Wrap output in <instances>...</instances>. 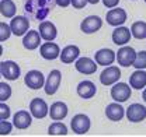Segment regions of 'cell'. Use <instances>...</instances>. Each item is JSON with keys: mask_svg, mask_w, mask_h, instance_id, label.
<instances>
[{"mask_svg": "<svg viewBox=\"0 0 146 137\" xmlns=\"http://www.w3.org/2000/svg\"><path fill=\"white\" fill-rule=\"evenodd\" d=\"M1 77H3V76H1V70H0V78H1Z\"/></svg>", "mask_w": 146, "mask_h": 137, "instance_id": "obj_40", "label": "cell"}, {"mask_svg": "<svg viewBox=\"0 0 146 137\" xmlns=\"http://www.w3.org/2000/svg\"><path fill=\"white\" fill-rule=\"evenodd\" d=\"M48 13H49V9H46V7H45V9H42V11H39V13L36 14V17L39 18V20H42V18L46 17V14H48Z\"/></svg>", "mask_w": 146, "mask_h": 137, "instance_id": "obj_36", "label": "cell"}, {"mask_svg": "<svg viewBox=\"0 0 146 137\" xmlns=\"http://www.w3.org/2000/svg\"><path fill=\"white\" fill-rule=\"evenodd\" d=\"M68 112H69L68 105L62 101H56L49 108V116L52 120H63L68 116Z\"/></svg>", "mask_w": 146, "mask_h": 137, "instance_id": "obj_22", "label": "cell"}, {"mask_svg": "<svg viewBox=\"0 0 146 137\" xmlns=\"http://www.w3.org/2000/svg\"><path fill=\"white\" fill-rule=\"evenodd\" d=\"M30 112H31L33 118L44 119L45 116L49 115V106L42 98H34L30 102Z\"/></svg>", "mask_w": 146, "mask_h": 137, "instance_id": "obj_9", "label": "cell"}, {"mask_svg": "<svg viewBox=\"0 0 146 137\" xmlns=\"http://www.w3.org/2000/svg\"><path fill=\"white\" fill-rule=\"evenodd\" d=\"M145 3H146V0H145Z\"/></svg>", "mask_w": 146, "mask_h": 137, "instance_id": "obj_41", "label": "cell"}, {"mask_svg": "<svg viewBox=\"0 0 146 137\" xmlns=\"http://www.w3.org/2000/svg\"><path fill=\"white\" fill-rule=\"evenodd\" d=\"M135 68H146V51H141L136 53V59L133 62Z\"/></svg>", "mask_w": 146, "mask_h": 137, "instance_id": "obj_30", "label": "cell"}, {"mask_svg": "<svg viewBox=\"0 0 146 137\" xmlns=\"http://www.w3.org/2000/svg\"><path fill=\"white\" fill-rule=\"evenodd\" d=\"M39 53L45 60H55L60 55V48L52 41H45V43H41L39 46Z\"/></svg>", "mask_w": 146, "mask_h": 137, "instance_id": "obj_17", "label": "cell"}, {"mask_svg": "<svg viewBox=\"0 0 146 137\" xmlns=\"http://www.w3.org/2000/svg\"><path fill=\"white\" fill-rule=\"evenodd\" d=\"M13 91H11V87L9 86L7 83H0V101L6 102L7 99H10Z\"/></svg>", "mask_w": 146, "mask_h": 137, "instance_id": "obj_28", "label": "cell"}, {"mask_svg": "<svg viewBox=\"0 0 146 137\" xmlns=\"http://www.w3.org/2000/svg\"><path fill=\"white\" fill-rule=\"evenodd\" d=\"M10 28H11V32L16 36H24L28 32L30 21L24 16H14L10 21Z\"/></svg>", "mask_w": 146, "mask_h": 137, "instance_id": "obj_8", "label": "cell"}, {"mask_svg": "<svg viewBox=\"0 0 146 137\" xmlns=\"http://www.w3.org/2000/svg\"><path fill=\"white\" fill-rule=\"evenodd\" d=\"M39 35L44 41H54L58 35V30L54 22L51 21H42L39 24Z\"/></svg>", "mask_w": 146, "mask_h": 137, "instance_id": "obj_24", "label": "cell"}, {"mask_svg": "<svg viewBox=\"0 0 146 137\" xmlns=\"http://www.w3.org/2000/svg\"><path fill=\"white\" fill-rule=\"evenodd\" d=\"M103 27V20L98 16H89L80 22V30L84 34H94Z\"/></svg>", "mask_w": 146, "mask_h": 137, "instance_id": "obj_12", "label": "cell"}, {"mask_svg": "<svg viewBox=\"0 0 146 137\" xmlns=\"http://www.w3.org/2000/svg\"><path fill=\"white\" fill-rule=\"evenodd\" d=\"M31 123H33V115L28 111H24V109L17 111L14 113V116H13V124H14V127H17L18 130L28 129L31 126Z\"/></svg>", "mask_w": 146, "mask_h": 137, "instance_id": "obj_15", "label": "cell"}, {"mask_svg": "<svg viewBox=\"0 0 146 137\" xmlns=\"http://www.w3.org/2000/svg\"><path fill=\"white\" fill-rule=\"evenodd\" d=\"M14 124L7 122V119H0V136H9L13 132Z\"/></svg>", "mask_w": 146, "mask_h": 137, "instance_id": "obj_31", "label": "cell"}, {"mask_svg": "<svg viewBox=\"0 0 146 137\" xmlns=\"http://www.w3.org/2000/svg\"><path fill=\"white\" fill-rule=\"evenodd\" d=\"M100 0H87V3H90V4H97Z\"/></svg>", "mask_w": 146, "mask_h": 137, "instance_id": "obj_38", "label": "cell"}, {"mask_svg": "<svg viewBox=\"0 0 146 137\" xmlns=\"http://www.w3.org/2000/svg\"><path fill=\"white\" fill-rule=\"evenodd\" d=\"M125 116L132 123H139L146 119V108L141 103H132L125 111Z\"/></svg>", "mask_w": 146, "mask_h": 137, "instance_id": "obj_10", "label": "cell"}, {"mask_svg": "<svg viewBox=\"0 0 146 137\" xmlns=\"http://www.w3.org/2000/svg\"><path fill=\"white\" fill-rule=\"evenodd\" d=\"M132 95V87L127 83H115L111 88V98L115 102H125Z\"/></svg>", "mask_w": 146, "mask_h": 137, "instance_id": "obj_2", "label": "cell"}, {"mask_svg": "<svg viewBox=\"0 0 146 137\" xmlns=\"http://www.w3.org/2000/svg\"><path fill=\"white\" fill-rule=\"evenodd\" d=\"M136 59V52L132 46H121L118 52H117V62H118V66H122V67H129V66H133V62Z\"/></svg>", "mask_w": 146, "mask_h": 137, "instance_id": "obj_3", "label": "cell"}, {"mask_svg": "<svg viewBox=\"0 0 146 137\" xmlns=\"http://www.w3.org/2000/svg\"><path fill=\"white\" fill-rule=\"evenodd\" d=\"M132 36L136 39H145L146 38V22L145 21H135L131 25Z\"/></svg>", "mask_w": 146, "mask_h": 137, "instance_id": "obj_27", "label": "cell"}, {"mask_svg": "<svg viewBox=\"0 0 146 137\" xmlns=\"http://www.w3.org/2000/svg\"><path fill=\"white\" fill-rule=\"evenodd\" d=\"M17 13L16 3L13 0H1L0 1V14L6 18H13Z\"/></svg>", "mask_w": 146, "mask_h": 137, "instance_id": "obj_25", "label": "cell"}, {"mask_svg": "<svg viewBox=\"0 0 146 137\" xmlns=\"http://www.w3.org/2000/svg\"><path fill=\"white\" fill-rule=\"evenodd\" d=\"M24 84L30 90H39L45 86V77L39 70H30L24 77Z\"/></svg>", "mask_w": 146, "mask_h": 137, "instance_id": "obj_7", "label": "cell"}, {"mask_svg": "<svg viewBox=\"0 0 146 137\" xmlns=\"http://www.w3.org/2000/svg\"><path fill=\"white\" fill-rule=\"evenodd\" d=\"M97 62L93 60L90 57H79L74 63V68L82 73V74H86V76H90V74H94L97 71Z\"/></svg>", "mask_w": 146, "mask_h": 137, "instance_id": "obj_11", "label": "cell"}, {"mask_svg": "<svg viewBox=\"0 0 146 137\" xmlns=\"http://www.w3.org/2000/svg\"><path fill=\"white\" fill-rule=\"evenodd\" d=\"M55 3L59 7H68V6L72 4V0H55Z\"/></svg>", "mask_w": 146, "mask_h": 137, "instance_id": "obj_35", "label": "cell"}, {"mask_svg": "<svg viewBox=\"0 0 146 137\" xmlns=\"http://www.w3.org/2000/svg\"><path fill=\"white\" fill-rule=\"evenodd\" d=\"M76 91H77V95L80 97V98H83V99H90L93 98L94 95H96V92H97V87L96 84L90 81V80H83V81H80L77 87H76Z\"/></svg>", "mask_w": 146, "mask_h": 137, "instance_id": "obj_18", "label": "cell"}, {"mask_svg": "<svg viewBox=\"0 0 146 137\" xmlns=\"http://www.w3.org/2000/svg\"><path fill=\"white\" fill-rule=\"evenodd\" d=\"M41 35L39 31L35 30H28V32L23 36V46L28 51H34L38 46H41Z\"/></svg>", "mask_w": 146, "mask_h": 137, "instance_id": "obj_19", "label": "cell"}, {"mask_svg": "<svg viewBox=\"0 0 146 137\" xmlns=\"http://www.w3.org/2000/svg\"><path fill=\"white\" fill-rule=\"evenodd\" d=\"M90 126H91L90 118L87 115H84V113H77L70 120V127H72L73 133H76L79 136L86 134L90 130Z\"/></svg>", "mask_w": 146, "mask_h": 137, "instance_id": "obj_1", "label": "cell"}, {"mask_svg": "<svg viewBox=\"0 0 146 137\" xmlns=\"http://www.w3.org/2000/svg\"><path fill=\"white\" fill-rule=\"evenodd\" d=\"M87 4V0H72V6L74 9L80 10V9H84Z\"/></svg>", "mask_w": 146, "mask_h": 137, "instance_id": "obj_33", "label": "cell"}, {"mask_svg": "<svg viewBox=\"0 0 146 137\" xmlns=\"http://www.w3.org/2000/svg\"><path fill=\"white\" fill-rule=\"evenodd\" d=\"M79 56H80L79 46H76V45H68V46H65V48L62 49L60 55H59V59H60L62 63L69 65V63L76 62V60L79 59Z\"/></svg>", "mask_w": 146, "mask_h": 137, "instance_id": "obj_20", "label": "cell"}, {"mask_svg": "<svg viewBox=\"0 0 146 137\" xmlns=\"http://www.w3.org/2000/svg\"><path fill=\"white\" fill-rule=\"evenodd\" d=\"M106 116L110 120H112V122H119L125 116V109L122 108L121 102H115L114 101L112 103L107 105V108H106Z\"/></svg>", "mask_w": 146, "mask_h": 137, "instance_id": "obj_21", "label": "cell"}, {"mask_svg": "<svg viewBox=\"0 0 146 137\" xmlns=\"http://www.w3.org/2000/svg\"><path fill=\"white\" fill-rule=\"evenodd\" d=\"M94 60L97 62L98 66H111L117 60V53L110 48H103L96 52Z\"/></svg>", "mask_w": 146, "mask_h": 137, "instance_id": "obj_14", "label": "cell"}, {"mask_svg": "<svg viewBox=\"0 0 146 137\" xmlns=\"http://www.w3.org/2000/svg\"><path fill=\"white\" fill-rule=\"evenodd\" d=\"M142 98H143V101L146 102V87L143 88V92H142Z\"/></svg>", "mask_w": 146, "mask_h": 137, "instance_id": "obj_37", "label": "cell"}, {"mask_svg": "<svg viewBox=\"0 0 146 137\" xmlns=\"http://www.w3.org/2000/svg\"><path fill=\"white\" fill-rule=\"evenodd\" d=\"M1 55H3V46L0 45V56H1Z\"/></svg>", "mask_w": 146, "mask_h": 137, "instance_id": "obj_39", "label": "cell"}, {"mask_svg": "<svg viewBox=\"0 0 146 137\" xmlns=\"http://www.w3.org/2000/svg\"><path fill=\"white\" fill-rule=\"evenodd\" d=\"M0 70H1V76L9 80V81H14L17 80L21 74V68L16 62L13 60H4L0 63Z\"/></svg>", "mask_w": 146, "mask_h": 137, "instance_id": "obj_5", "label": "cell"}, {"mask_svg": "<svg viewBox=\"0 0 146 137\" xmlns=\"http://www.w3.org/2000/svg\"><path fill=\"white\" fill-rule=\"evenodd\" d=\"M129 86L133 90H143L146 87V71L145 68H136L129 77Z\"/></svg>", "mask_w": 146, "mask_h": 137, "instance_id": "obj_23", "label": "cell"}, {"mask_svg": "<svg viewBox=\"0 0 146 137\" xmlns=\"http://www.w3.org/2000/svg\"><path fill=\"white\" fill-rule=\"evenodd\" d=\"M11 32V28H10V24L7 22H0V42H4L10 38Z\"/></svg>", "mask_w": 146, "mask_h": 137, "instance_id": "obj_29", "label": "cell"}, {"mask_svg": "<svg viewBox=\"0 0 146 137\" xmlns=\"http://www.w3.org/2000/svg\"><path fill=\"white\" fill-rule=\"evenodd\" d=\"M121 78V70L118 66H107L100 74V83L103 86H112Z\"/></svg>", "mask_w": 146, "mask_h": 137, "instance_id": "obj_6", "label": "cell"}, {"mask_svg": "<svg viewBox=\"0 0 146 137\" xmlns=\"http://www.w3.org/2000/svg\"><path fill=\"white\" fill-rule=\"evenodd\" d=\"M48 134L49 136H66L68 134V127L63 122L55 120L54 123L48 127Z\"/></svg>", "mask_w": 146, "mask_h": 137, "instance_id": "obj_26", "label": "cell"}, {"mask_svg": "<svg viewBox=\"0 0 146 137\" xmlns=\"http://www.w3.org/2000/svg\"><path fill=\"white\" fill-rule=\"evenodd\" d=\"M107 24L112 25V27H119V25H124V22L127 21V11L124 9H119V7H114L111 9L110 11H107Z\"/></svg>", "mask_w": 146, "mask_h": 137, "instance_id": "obj_13", "label": "cell"}, {"mask_svg": "<svg viewBox=\"0 0 146 137\" xmlns=\"http://www.w3.org/2000/svg\"><path fill=\"white\" fill-rule=\"evenodd\" d=\"M60 81H62V73L58 68L49 71L48 77L45 78V86H44L45 94L46 95H54V94H56V91L59 90V86H60Z\"/></svg>", "mask_w": 146, "mask_h": 137, "instance_id": "obj_4", "label": "cell"}, {"mask_svg": "<svg viewBox=\"0 0 146 137\" xmlns=\"http://www.w3.org/2000/svg\"><path fill=\"white\" fill-rule=\"evenodd\" d=\"M11 115V111H10V106L6 102L0 101V119H9Z\"/></svg>", "mask_w": 146, "mask_h": 137, "instance_id": "obj_32", "label": "cell"}, {"mask_svg": "<svg viewBox=\"0 0 146 137\" xmlns=\"http://www.w3.org/2000/svg\"><path fill=\"white\" fill-rule=\"evenodd\" d=\"M118 3H119V0H103V4H104L107 9H114V7H117Z\"/></svg>", "mask_w": 146, "mask_h": 137, "instance_id": "obj_34", "label": "cell"}, {"mask_svg": "<svg viewBox=\"0 0 146 137\" xmlns=\"http://www.w3.org/2000/svg\"><path fill=\"white\" fill-rule=\"evenodd\" d=\"M111 38H112V42L117 46H124L131 41L132 32H131L129 28L124 27V25H119V27H115V30L112 31V36Z\"/></svg>", "mask_w": 146, "mask_h": 137, "instance_id": "obj_16", "label": "cell"}]
</instances>
